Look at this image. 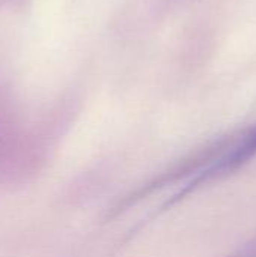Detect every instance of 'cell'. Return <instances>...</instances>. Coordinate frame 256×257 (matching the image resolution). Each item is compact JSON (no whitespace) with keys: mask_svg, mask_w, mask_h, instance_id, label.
I'll return each mask as SVG.
<instances>
[{"mask_svg":"<svg viewBox=\"0 0 256 257\" xmlns=\"http://www.w3.org/2000/svg\"><path fill=\"white\" fill-rule=\"evenodd\" d=\"M256 155V126L249 130L246 134L240 137V140L232 145L222 157L214 160L207 170L205 176L208 181H214L217 178L226 176L234 170H238L246 163H249Z\"/></svg>","mask_w":256,"mask_h":257,"instance_id":"obj_1","label":"cell"},{"mask_svg":"<svg viewBox=\"0 0 256 257\" xmlns=\"http://www.w3.org/2000/svg\"><path fill=\"white\" fill-rule=\"evenodd\" d=\"M232 257H256V239L253 242L247 244L243 250H240Z\"/></svg>","mask_w":256,"mask_h":257,"instance_id":"obj_2","label":"cell"}]
</instances>
